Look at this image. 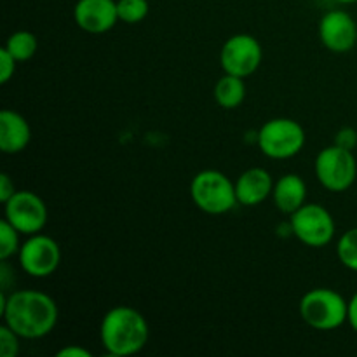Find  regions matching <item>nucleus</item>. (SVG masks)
I'll list each match as a JSON object with an SVG mask.
<instances>
[{
	"mask_svg": "<svg viewBox=\"0 0 357 357\" xmlns=\"http://www.w3.org/2000/svg\"><path fill=\"white\" fill-rule=\"evenodd\" d=\"M190 197L201 211L215 216L225 215L239 204L236 183L218 169H204L195 174L190 183Z\"/></svg>",
	"mask_w": 357,
	"mask_h": 357,
	"instance_id": "20e7f679",
	"label": "nucleus"
},
{
	"mask_svg": "<svg viewBox=\"0 0 357 357\" xmlns=\"http://www.w3.org/2000/svg\"><path fill=\"white\" fill-rule=\"evenodd\" d=\"M274 190V181L271 173L264 167H251L246 169L236 181L237 201L241 206L253 208L260 206Z\"/></svg>",
	"mask_w": 357,
	"mask_h": 357,
	"instance_id": "ddd939ff",
	"label": "nucleus"
},
{
	"mask_svg": "<svg viewBox=\"0 0 357 357\" xmlns=\"http://www.w3.org/2000/svg\"><path fill=\"white\" fill-rule=\"evenodd\" d=\"M3 47L16 58V61H28L35 56L38 49V40L31 31L20 30L9 35Z\"/></svg>",
	"mask_w": 357,
	"mask_h": 357,
	"instance_id": "f3484780",
	"label": "nucleus"
},
{
	"mask_svg": "<svg viewBox=\"0 0 357 357\" xmlns=\"http://www.w3.org/2000/svg\"><path fill=\"white\" fill-rule=\"evenodd\" d=\"M73 20L87 33H107L117 24V0H77Z\"/></svg>",
	"mask_w": 357,
	"mask_h": 357,
	"instance_id": "f8f14e48",
	"label": "nucleus"
},
{
	"mask_svg": "<svg viewBox=\"0 0 357 357\" xmlns=\"http://www.w3.org/2000/svg\"><path fill=\"white\" fill-rule=\"evenodd\" d=\"M149 0H117L119 21L128 24L142 23L149 16Z\"/></svg>",
	"mask_w": 357,
	"mask_h": 357,
	"instance_id": "6ab92c4d",
	"label": "nucleus"
},
{
	"mask_svg": "<svg viewBox=\"0 0 357 357\" xmlns=\"http://www.w3.org/2000/svg\"><path fill=\"white\" fill-rule=\"evenodd\" d=\"M335 145L342 146L345 150H352L357 149V131L354 128H342L340 131L337 132L335 136Z\"/></svg>",
	"mask_w": 357,
	"mask_h": 357,
	"instance_id": "5701e85b",
	"label": "nucleus"
},
{
	"mask_svg": "<svg viewBox=\"0 0 357 357\" xmlns=\"http://www.w3.org/2000/svg\"><path fill=\"white\" fill-rule=\"evenodd\" d=\"M20 232L3 218L0 223V260L7 261L20 251Z\"/></svg>",
	"mask_w": 357,
	"mask_h": 357,
	"instance_id": "aec40b11",
	"label": "nucleus"
},
{
	"mask_svg": "<svg viewBox=\"0 0 357 357\" xmlns=\"http://www.w3.org/2000/svg\"><path fill=\"white\" fill-rule=\"evenodd\" d=\"M261 59H264V49L260 42L250 33L232 35L227 38L220 51V65L223 72L243 79L253 75L260 68Z\"/></svg>",
	"mask_w": 357,
	"mask_h": 357,
	"instance_id": "1a4fd4ad",
	"label": "nucleus"
},
{
	"mask_svg": "<svg viewBox=\"0 0 357 357\" xmlns=\"http://www.w3.org/2000/svg\"><path fill=\"white\" fill-rule=\"evenodd\" d=\"M272 199H274V204L279 211L291 216L307 202L305 181L295 173L284 174L274 183Z\"/></svg>",
	"mask_w": 357,
	"mask_h": 357,
	"instance_id": "2eb2a0df",
	"label": "nucleus"
},
{
	"mask_svg": "<svg viewBox=\"0 0 357 357\" xmlns=\"http://www.w3.org/2000/svg\"><path fill=\"white\" fill-rule=\"evenodd\" d=\"M31 129L26 119L14 110L0 112V150L7 155L20 153L30 145Z\"/></svg>",
	"mask_w": 357,
	"mask_h": 357,
	"instance_id": "4468645a",
	"label": "nucleus"
},
{
	"mask_svg": "<svg viewBox=\"0 0 357 357\" xmlns=\"http://www.w3.org/2000/svg\"><path fill=\"white\" fill-rule=\"evenodd\" d=\"M6 220L23 236L40 234L47 223V206L44 199L31 190H17L3 204Z\"/></svg>",
	"mask_w": 357,
	"mask_h": 357,
	"instance_id": "9d476101",
	"label": "nucleus"
},
{
	"mask_svg": "<svg viewBox=\"0 0 357 357\" xmlns=\"http://www.w3.org/2000/svg\"><path fill=\"white\" fill-rule=\"evenodd\" d=\"M319 38L324 47L335 54L351 52L357 44L356 20L345 10H330L319 20Z\"/></svg>",
	"mask_w": 357,
	"mask_h": 357,
	"instance_id": "9b49d317",
	"label": "nucleus"
},
{
	"mask_svg": "<svg viewBox=\"0 0 357 357\" xmlns=\"http://www.w3.org/2000/svg\"><path fill=\"white\" fill-rule=\"evenodd\" d=\"M0 314L3 324L21 338L37 340L51 333L58 323L59 310L52 296L37 289H20L0 295Z\"/></svg>",
	"mask_w": 357,
	"mask_h": 357,
	"instance_id": "f257e3e1",
	"label": "nucleus"
},
{
	"mask_svg": "<svg viewBox=\"0 0 357 357\" xmlns=\"http://www.w3.org/2000/svg\"><path fill=\"white\" fill-rule=\"evenodd\" d=\"M305 129L288 117L271 119L257 132L258 149L268 159H291L305 146Z\"/></svg>",
	"mask_w": 357,
	"mask_h": 357,
	"instance_id": "39448f33",
	"label": "nucleus"
},
{
	"mask_svg": "<svg viewBox=\"0 0 357 357\" xmlns=\"http://www.w3.org/2000/svg\"><path fill=\"white\" fill-rule=\"evenodd\" d=\"M16 187H14V181L10 180V176L7 173L0 174V202L6 204L14 194H16Z\"/></svg>",
	"mask_w": 357,
	"mask_h": 357,
	"instance_id": "b1692460",
	"label": "nucleus"
},
{
	"mask_svg": "<svg viewBox=\"0 0 357 357\" xmlns=\"http://www.w3.org/2000/svg\"><path fill=\"white\" fill-rule=\"evenodd\" d=\"M16 58L6 47L0 49V82L7 84L13 79L16 72Z\"/></svg>",
	"mask_w": 357,
	"mask_h": 357,
	"instance_id": "4be33fe9",
	"label": "nucleus"
},
{
	"mask_svg": "<svg viewBox=\"0 0 357 357\" xmlns=\"http://www.w3.org/2000/svg\"><path fill=\"white\" fill-rule=\"evenodd\" d=\"M58 357H91V354L87 349L80 347V345H66V347H63L61 351H58Z\"/></svg>",
	"mask_w": 357,
	"mask_h": 357,
	"instance_id": "393cba45",
	"label": "nucleus"
},
{
	"mask_svg": "<svg viewBox=\"0 0 357 357\" xmlns=\"http://www.w3.org/2000/svg\"><path fill=\"white\" fill-rule=\"evenodd\" d=\"M338 3H344V6H349V3H356L357 0H337Z\"/></svg>",
	"mask_w": 357,
	"mask_h": 357,
	"instance_id": "bb28decb",
	"label": "nucleus"
},
{
	"mask_svg": "<svg viewBox=\"0 0 357 357\" xmlns=\"http://www.w3.org/2000/svg\"><path fill=\"white\" fill-rule=\"evenodd\" d=\"M17 258L24 274L30 278L44 279L58 271L61 264V248L52 237L33 234L21 244Z\"/></svg>",
	"mask_w": 357,
	"mask_h": 357,
	"instance_id": "6e6552de",
	"label": "nucleus"
},
{
	"mask_svg": "<svg viewBox=\"0 0 357 357\" xmlns=\"http://www.w3.org/2000/svg\"><path fill=\"white\" fill-rule=\"evenodd\" d=\"M347 323L351 324L352 330L357 333V293L352 295V298L349 300V316H347Z\"/></svg>",
	"mask_w": 357,
	"mask_h": 357,
	"instance_id": "a878e982",
	"label": "nucleus"
},
{
	"mask_svg": "<svg viewBox=\"0 0 357 357\" xmlns=\"http://www.w3.org/2000/svg\"><path fill=\"white\" fill-rule=\"evenodd\" d=\"M246 98V84L243 77L225 73L215 86V100L225 110L241 107Z\"/></svg>",
	"mask_w": 357,
	"mask_h": 357,
	"instance_id": "dca6fc26",
	"label": "nucleus"
},
{
	"mask_svg": "<svg viewBox=\"0 0 357 357\" xmlns=\"http://www.w3.org/2000/svg\"><path fill=\"white\" fill-rule=\"evenodd\" d=\"M300 317L319 331L338 330L347 323L349 302L330 288H314L300 300Z\"/></svg>",
	"mask_w": 357,
	"mask_h": 357,
	"instance_id": "7ed1b4c3",
	"label": "nucleus"
},
{
	"mask_svg": "<svg viewBox=\"0 0 357 357\" xmlns=\"http://www.w3.org/2000/svg\"><path fill=\"white\" fill-rule=\"evenodd\" d=\"M316 178L326 190L342 194L354 185L357 178V160L352 150L338 145L321 150L314 162Z\"/></svg>",
	"mask_w": 357,
	"mask_h": 357,
	"instance_id": "423d86ee",
	"label": "nucleus"
},
{
	"mask_svg": "<svg viewBox=\"0 0 357 357\" xmlns=\"http://www.w3.org/2000/svg\"><path fill=\"white\" fill-rule=\"evenodd\" d=\"M337 255L345 268L357 272V227L342 234L337 243Z\"/></svg>",
	"mask_w": 357,
	"mask_h": 357,
	"instance_id": "a211bd4d",
	"label": "nucleus"
},
{
	"mask_svg": "<svg viewBox=\"0 0 357 357\" xmlns=\"http://www.w3.org/2000/svg\"><path fill=\"white\" fill-rule=\"evenodd\" d=\"M20 335L14 333L7 324L0 326V356L16 357L20 354Z\"/></svg>",
	"mask_w": 357,
	"mask_h": 357,
	"instance_id": "412c9836",
	"label": "nucleus"
},
{
	"mask_svg": "<svg viewBox=\"0 0 357 357\" xmlns=\"http://www.w3.org/2000/svg\"><path fill=\"white\" fill-rule=\"evenodd\" d=\"M293 236L309 248H324L335 239L337 223L331 213L321 204H305L289 218Z\"/></svg>",
	"mask_w": 357,
	"mask_h": 357,
	"instance_id": "0eeeda50",
	"label": "nucleus"
},
{
	"mask_svg": "<svg viewBox=\"0 0 357 357\" xmlns=\"http://www.w3.org/2000/svg\"><path fill=\"white\" fill-rule=\"evenodd\" d=\"M150 337L149 323L139 310L119 305L108 310L100 324L105 351L114 357H128L143 351Z\"/></svg>",
	"mask_w": 357,
	"mask_h": 357,
	"instance_id": "f03ea898",
	"label": "nucleus"
}]
</instances>
